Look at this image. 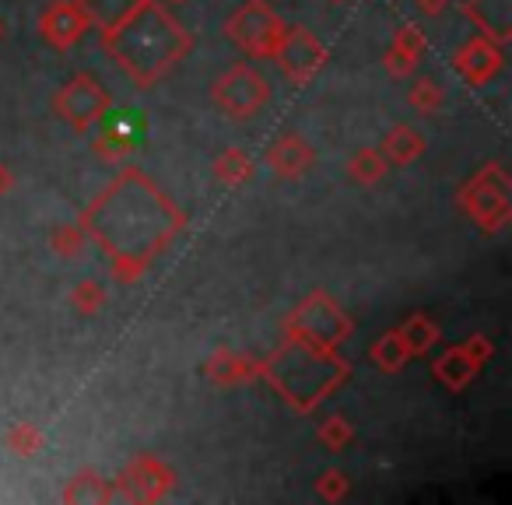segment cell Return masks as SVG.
Returning <instances> with one entry per match:
<instances>
[{
	"instance_id": "cell-1",
	"label": "cell",
	"mask_w": 512,
	"mask_h": 505,
	"mask_svg": "<svg viewBox=\"0 0 512 505\" xmlns=\"http://www.w3.org/2000/svg\"><path fill=\"white\" fill-rule=\"evenodd\" d=\"M106 134L116 148H134V141L144 134V120L134 113V109H120V113L109 116L106 123Z\"/></svg>"
}]
</instances>
